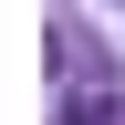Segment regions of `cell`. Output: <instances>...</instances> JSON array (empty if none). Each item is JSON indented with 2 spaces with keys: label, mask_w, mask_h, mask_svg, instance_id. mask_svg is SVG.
I'll list each match as a JSON object with an SVG mask.
<instances>
[{
  "label": "cell",
  "mask_w": 125,
  "mask_h": 125,
  "mask_svg": "<svg viewBox=\"0 0 125 125\" xmlns=\"http://www.w3.org/2000/svg\"><path fill=\"white\" fill-rule=\"evenodd\" d=\"M73 125H115V94H94V83H83V94H73Z\"/></svg>",
  "instance_id": "6da1fadb"
}]
</instances>
